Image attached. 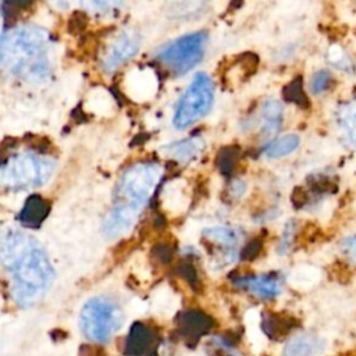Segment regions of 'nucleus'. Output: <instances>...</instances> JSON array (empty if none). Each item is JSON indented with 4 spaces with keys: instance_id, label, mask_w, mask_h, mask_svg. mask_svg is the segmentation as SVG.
<instances>
[{
    "instance_id": "obj_8",
    "label": "nucleus",
    "mask_w": 356,
    "mask_h": 356,
    "mask_svg": "<svg viewBox=\"0 0 356 356\" xmlns=\"http://www.w3.org/2000/svg\"><path fill=\"white\" fill-rule=\"evenodd\" d=\"M140 47V35L135 29L121 31L107 46L103 54V68L106 71H114L121 64L134 57Z\"/></svg>"
},
{
    "instance_id": "obj_6",
    "label": "nucleus",
    "mask_w": 356,
    "mask_h": 356,
    "mask_svg": "<svg viewBox=\"0 0 356 356\" xmlns=\"http://www.w3.org/2000/svg\"><path fill=\"white\" fill-rule=\"evenodd\" d=\"M214 83L206 72H197L177 103L172 124L177 129H186L202 120L213 107Z\"/></svg>"
},
{
    "instance_id": "obj_2",
    "label": "nucleus",
    "mask_w": 356,
    "mask_h": 356,
    "mask_svg": "<svg viewBox=\"0 0 356 356\" xmlns=\"http://www.w3.org/2000/svg\"><path fill=\"white\" fill-rule=\"evenodd\" d=\"M161 174L163 170L156 163H136L124 171L115 186L114 203L103 227L108 238L121 236L132 229Z\"/></svg>"
},
{
    "instance_id": "obj_13",
    "label": "nucleus",
    "mask_w": 356,
    "mask_h": 356,
    "mask_svg": "<svg viewBox=\"0 0 356 356\" xmlns=\"http://www.w3.org/2000/svg\"><path fill=\"white\" fill-rule=\"evenodd\" d=\"M164 207L171 213H182L186 210L189 203V196L186 193V185L182 179L171 181L165 185L163 192Z\"/></svg>"
},
{
    "instance_id": "obj_11",
    "label": "nucleus",
    "mask_w": 356,
    "mask_h": 356,
    "mask_svg": "<svg viewBox=\"0 0 356 356\" xmlns=\"http://www.w3.org/2000/svg\"><path fill=\"white\" fill-rule=\"evenodd\" d=\"M324 341L312 334H302L289 339L284 346V356H316L324 349Z\"/></svg>"
},
{
    "instance_id": "obj_20",
    "label": "nucleus",
    "mask_w": 356,
    "mask_h": 356,
    "mask_svg": "<svg viewBox=\"0 0 356 356\" xmlns=\"http://www.w3.org/2000/svg\"><path fill=\"white\" fill-rule=\"evenodd\" d=\"M342 249L345 252V254L356 263V234L349 236L343 243H342Z\"/></svg>"
},
{
    "instance_id": "obj_3",
    "label": "nucleus",
    "mask_w": 356,
    "mask_h": 356,
    "mask_svg": "<svg viewBox=\"0 0 356 356\" xmlns=\"http://www.w3.org/2000/svg\"><path fill=\"white\" fill-rule=\"evenodd\" d=\"M49 36L36 26H18L0 38V75L44 78L49 72Z\"/></svg>"
},
{
    "instance_id": "obj_19",
    "label": "nucleus",
    "mask_w": 356,
    "mask_h": 356,
    "mask_svg": "<svg viewBox=\"0 0 356 356\" xmlns=\"http://www.w3.org/2000/svg\"><path fill=\"white\" fill-rule=\"evenodd\" d=\"M328 83H330V72L327 70H318L310 81V90L318 95L327 89Z\"/></svg>"
},
{
    "instance_id": "obj_16",
    "label": "nucleus",
    "mask_w": 356,
    "mask_h": 356,
    "mask_svg": "<svg viewBox=\"0 0 356 356\" xmlns=\"http://www.w3.org/2000/svg\"><path fill=\"white\" fill-rule=\"evenodd\" d=\"M298 146H299V136L295 134H286L277 138L271 143H268L263 149V154L268 159H280L293 153L298 149Z\"/></svg>"
},
{
    "instance_id": "obj_18",
    "label": "nucleus",
    "mask_w": 356,
    "mask_h": 356,
    "mask_svg": "<svg viewBox=\"0 0 356 356\" xmlns=\"http://www.w3.org/2000/svg\"><path fill=\"white\" fill-rule=\"evenodd\" d=\"M149 339H150V335L147 328L142 324H135L131 330L128 343L131 345V350L142 352V349L146 348V345L149 343Z\"/></svg>"
},
{
    "instance_id": "obj_17",
    "label": "nucleus",
    "mask_w": 356,
    "mask_h": 356,
    "mask_svg": "<svg viewBox=\"0 0 356 356\" xmlns=\"http://www.w3.org/2000/svg\"><path fill=\"white\" fill-rule=\"evenodd\" d=\"M203 235L211 243L220 245V246H227V248L234 246L239 239V232L236 229H234L231 227H224V225L209 227L204 229Z\"/></svg>"
},
{
    "instance_id": "obj_5",
    "label": "nucleus",
    "mask_w": 356,
    "mask_h": 356,
    "mask_svg": "<svg viewBox=\"0 0 356 356\" xmlns=\"http://www.w3.org/2000/svg\"><path fill=\"white\" fill-rule=\"evenodd\" d=\"M124 323L121 307L106 296L86 300L79 313V327L85 338L95 342L108 341Z\"/></svg>"
},
{
    "instance_id": "obj_14",
    "label": "nucleus",
    "mask_w": 356,
    "mask_h": 356,
    "mask_svg": "<svg viewBox=\"0 0 356 356\" xmlns=\"http://www.w3.org/2000/svg\"><path fill=\"white\" fill-rule=\"evenodd\" d=\"M203 149V140L200 138H189L185 140H179L175 143H171L164 147V152L167 156L181 161L186 163L196 157Z\"/></svg>"
},
{
    "instance_id": "obj_4",
    "label": "nucleus",
    "mask_w": 356,
    "mask_h": 356,
    "mask_svg": "<svg viewBox=\"0 0 356 356\" xmlns=\"http://www.w3.org/2000/svg\"><path fill=\"white\" fill-rule=\"evenodd\" d=\"M54 167V161L44 156L18 153L0 165V185L7 189L40 186L51 177Z\"/></svg>"
},
{
    "instance_id": "obj_1",
    "label": "nucleus",
    "mask_w": 356,
    "mask_h": 356,
    "mask_svg": "<svg viewBox=\"0 0 356 356\" xmlns=\"http://www.w3.org/2000/svg\"><path fill=\"white\" fill-rule=\"evenodd\" d=\"M0 264L11 277L14 300L22 307L39 302L54 280L43 248L19 231H11L0 239Z\"/></svg>"
},
{
    "instance_id": "obj_15",
    "label": "nucleus",
    "mask_w": 356,
    "mask_h": 356,
    "mask_svg": "<svg viewBox=\"0 0 356 356\" xmlns=\"http://www.w3.org/2000/svg\"><path fill=\"white\" fill-rule=\"evenodd\" d=\"M260 115L263 120V132L266 135H271L274 134L282 121V106L278 100L275 99H268L263 103L261 110H260Z\"/></svg>"
},
{
    "instance_id": "obj_21",
    "label": "nucleus",
    "mask_w": 356,
    "mask_h": 356,
    "mask_svg": "<svg viewBox=\"0 0 356 356\" xmlns=\"http://www.w3.org/2000/svg\"><path fill=\"white\" fill-rule=\"evenodd\" d=\"M346 128L349 132V138H352V140L356 142V106H353L348 114Z\"/></svg>"
},
{
    "instance_id": "obj_7",
    "label": "nucleus",
    "mask_w": 356,
    "mask_h": 356,
    "mask_svg": "<svg viewBox=\"0 0 356 356\" xmlns=\"http://www.w3.org/2000/svg\"><path fill=\"white\" fill-rule=\"evenodd\" d=\"M207 43L204 32H192L174 39L160 47L156 53L157 60L174 75H184L203 58Z\"/></svg>"
},
{
    "instance_id": "obj_9",
    "label": "nucleus",
    "mask_w": 356,
    "mask_h": 356,
    "mask_svg": "<svg viewBox=\"0 0 356 356\" xmlns=\"http://www.w3.org/2000/svg\"><path fill=\"white\" fill-rule=\"evenodd\" d=\"M159 81L153 70L150 68H138L132 71L128 79V92L138 102L152 99L157 92Z\"/></svg>"
},
{
    "instance_id": "obj_12",
    "label": "nucleus",
    "mask_w": 356,
    "mask_h": 356,
    "mask_svg": "<svg viewBox=\"0 0 356 356\" xmlns=\"http://www.w3.org/2000/svg\"><path fill=\"white\" fill-rule=\"evenodd\" d=\"M50 211V203L39 195H32L25 202L19 220L26 227H39Z\"/></svg>"
},
{
    "instance_id": "obj_10",
    "label": "nucleus",
    "mask_w": 356,
    "mask_h": 356,
    "mask_svg": "<svg viewBox=\"0 0 356 356\" xmlns=\"http://www.w3.org/2000/svg\"><path fill=\"white\" fill-rule=\"evenodd\" d=\"M238 286L246 288L252 293L263 299H273L281 292L280 281L271 275H252L236 281Z\"/></svg>"
}]
</instances>
